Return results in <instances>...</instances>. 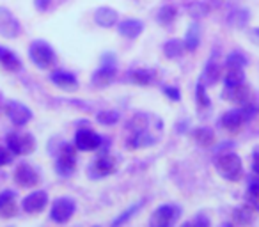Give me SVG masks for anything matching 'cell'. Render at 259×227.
I'll return each instance as SVG.
<instances>
[{
	"instance_id": "6da1fadb",
	"label": "cell",
	"mask_w": 259,
	"mask_h": 227,
	"mask_svg": "<svg viewBox=\"0 0 259 227\" xmlns=\"http://www.w3.org/2000/svg\"><path fill=\"white\" fill-rule=\"evenodd\" d=\"M217 170L220 172V176L226 177L229 181H238L243 174V165L241 160L234 153H220L219 158L215 160Z\"/></svg>"
},
{
	"instance_id": "7a4b0ae2",
	"label": "cell",
	"mask_w": 259,
	"mask_h": 227,
	"mask_svg": "<svg viewBox=\"0 0 259 227\" xmlns=\"http://www.w3.org/2000/svg\"><path fill=\"white\" fill-rule=\"evenodd\" d=\"M29 55H30V61L41 69H52L55 66V61H57L55 52L45 41H34L29 48Z\"/></svg>"
},
{
	"instance_id": "3957f363",
	"label": "cell",
	"mask_w": 259,
	"mask_h": 227,
	"mask_svg": "<svg viewBox=\"0 0 259 227\" xmlns=\"http://www.w3.org/2000/svg\"><path fill=\"white\" fill-rule=\"evenodd\" d=\"M222 96H224V100L229 101V103L240 105V107H247V105H250L252 90L247 83L241 82V83H234V85H226Z\"/></svg>"
},
{
	"instance_id": "277c9868",
	"label": "cell",
	"mask_w": 259,
	"mask_h": 227,
	"mask_svg": "<svg viewBox=\"0 0 259 227\" xmlns=\"http://www.w3.org/2000/svg\"><path fill=\"white\" fill-rule=\"evenodd\" d=\"M8 148L13 155H29L36 148V141L30 133H9Z\"/></svg>"
},
{
	"instance_id": "5b68a950",
	"label": "cell",
	"mask_w": 259,
	"mask_h": 227,
	"mask_svg": "<svg viewBox=\"0 0 259 227\" xmlns=\"http://www.w3.org/2000/svg\"><path fill=\"white\" fill-rule=\"evenodd\" d=\"M22 32V25L16 20V16L13 15L9 9L0 8V36L8 37V39H15Z\"/></svg>"
},
{
	"instance_id": "8992f818",
	"label": "cell",
	"mask_w": 259,
	"mask_h": 227,
	"mask_svg": "<svg viewBox=\"0 0 259 227\" xmlns=\"http://www.w3.org/2000/svg\"><path fill=\"white\" fill-rule=\"evenodd\" d=\"M115 76V61L114 55H105L103 57V66L100 69H96L93 75V85L94 87H107L108 83L114 80Z\"/></svg>"
},
{
	"instance_id": "52a82bcc",
	"label": "cell",
	"mask_w": 259,
	"mask_h": 227,
	"mask_svg": "<svg viewBox=\"0 0 259 227\" xmlns=\"http://www.w3.org/2000/svg\"><path fill=\"white\" fill-rule=\"evenodd\" d=\"M76 209V204L71 197H59L55 199L54 206H52V220L59 223H64L68 222L69 218L73 216Z\"/></svg>"
},
{
	"instance_id": "ba28073f",
	"label": "cell",
	"mask_w": 259,
	"mask_h": 227,
	"mask_svg": "<svg viewBox=\"0 0 259 227\" xmlns=\"http://www.w3.org/2000/svg\"><path fill=\"white\" fill-rule=\"evenodd\" d=\"M178 216H180V209H178L176 206L163 204L151 215L149 223H151V225H155V227H169V225H172V223L176 222Z\"/></svg>"
},
{
	"instance_id": "9c48e42d",
	"label": "cell",
	"mask_w": 259,
	"mask_h": 227,
	"mask_svg": "<svg viewBox=\"0 0 259 227\" xmlns=\"http://www.w3.org/2000/svg\"><path fill=\"white\" fill-rule=\"evenodd\" d=\"M76 165V151L73 146L64 144L57 153V172L61 176H69Z\"/></svg>"
},
{
	"instance_id": "30bf717a",
	"label": "cell",
	"mask_w": 259,
	"mask_h": 227,
	"mask_svg": "<svg viewBox=\"0 0 259 227\" xmlns=\"http://www.w3.org/2000/svg\"><path fill=\"white\" fill-rule=\"evenodd\" d=\"M6 112H8L9 119L16 124V126H23L32 119V112L30 108H27L25 105L18 103V101H9L6 105Z\"/></svg>"
},
{
	"instance_id": "8fae6325",
	"label": "cell",
	"mask_w": 259,
	"mask_h": 227,
	"mask_svg": "<svg viewBox=\"0 0 259 227\" xmlns=\"http://www.w3.org/2000/svg\"><path fill=\"white\" fill-rule=\"evenodd\" d=\"M101 144V137L93 130H78L75 135V146L80 151H94Z\"/></svg>"
},
{
	"instance_id": "7c38bea8",
	"label": "cell",
	"mask_w": 259,
	"mask_h": 227,
	"mask_svg": "<svg viewBox=\"0 0 259 227\" xmlns=\"http://www.w3.org/2000/svg\"><path fill=\"white\" fill-rule=\"evenodd\" d=\"M15 181L20 187L32 188L39 183V176H37V172L29 163H22V165H18V169H16V172H15Z\"/></svg>"
},
{
	"instance_id": "4fadbf2b",
	"label": "cell",
	"mask_w": 259,
	"mask_h": 227,
	"mask_svg": "<svg viewBox=\"0 0 259 227\" xmlns=\"http://www.w3.org/2000/svg\"><path fill=\"white\" fill-rule=\"evenodd\" d=\"M48 204V195L47 192L37 190L32 192L30 195H27L22 202V208L25 209L27 213H39L41 209H45V206Z\"/></svg>"
},
{
	"instance_id": "5bb4252c",
	"label": "cell",
	"mask_w": 259,
	"mask_h": 227,
	"mask_svg": "<svg viewBox=\"0 0 259 227\" xmlns=\"http://www.w3.org/2000/svg\"><path fill=\"white\" fill-rule=\"evenodd\" d=\"M91 170H93V177L110 176V174L115 170V160L112 158L110 155H103V156H100V158L94 160Z\"/></svg>"
},
{
	"instance_id": "9a60e30c",
	"label": "cell",
	"mask_w": 259,
	"mask_h": 227,
	"mask_svg": "<svg viewBox=\"0 0 259 227\" xmlns=\"http://www.w3.org/2000/svg\"><path fill=\"white\" fill-rule=\"evenodd\" d=\"M245 119H247V114H245V110H229L226 112L222 116V128L227 131H238L240 130V126L245 123Z\"/></svg>"
},
{
	"instance_id": "2e32d148",
	"label": "cell",
	"mask_w": 259,
	"mask_h": 227,
	"mask_svg": "<svg viewBox=\"0 0 259 227\" xmlns=\"http://www.w3.org/2000/svg\"><path fill=\"white\" fill-rule=\"evenodd\" d=\"M50 80L62 90H68V93H73V90L78 89V80L71 75V73L66 71H55L50 75Z\"/></svg>"
},
{
	"instance_id": "e0dca14e",
	"label": "cell",
	"mask_w": 259,
	"mask_h": 227,
	"mask_svg": "<svg viewBox=\"0 0 259 227\" xmlns=\"http://www.w3.org/2000/svg\"><path fill=\"white\" fill-rule=\"evenodd\" d=\"M16 194L11 190H6L0 194V216L4 218H11L16 215Z\"/></svg>"
},
{
	"instance_id": "ac0fdd59",
	"label": "cell",
	"mask_w": 259,
	"mask_h": 227,
	"mask_svg": "<svg viewBox=\"0 0 259 227\" xmlns=\"http://www.w3.org/2000/svg\"><path fill=\"white\" fill-rule=\"evenodd\" d=\"M226 85H234V83H241L245 82V73H243V66L241 64H234V62H226Z\"/></svg>"
},
{
	"instance_id": "d6986e66",
	"label": "cell",
	"mask_w": 259,
	"mask_h": 227,
	"mask_svg": "<svg viewBox=\"0 0 259 227\" xmlns=\"http://www.w3.org/2000/svg\"><path fill=\"white\" fill-rule=\"evenodd\" d=\"M0 64H2V68H6L8 71H13V73L22 69V62L16 57V54H13L11 50L2 48V47H0Z\"/></svg>"
},
{
	"instance_id": "ffe728a7",
	"label": "cell",
	"mask_w": 259,
	"mask_h": 227,
	"mask_svg": "<svg viewBox=\"0 0 259 227\" xmlns=\"http://www.w3.org/2000/svg\"><path fill=\"white\" fill-rule=\"evenodd\" d=\"M142 29H144V25L139 20H124L119 23V34L128 37V39H135L142 32Z\"/></svg>"
},
{
	"instance_id": "44dd1931",
	"label": "cell",
	"mask_w": 259,
	"mask_h": 227,
	"mask_svg": "<svg viewBox=\"0 0 259 227\" xmlns=\"http://www.w3.org/2000/svg\"><path fill=\"white\" fill-rule=\"evenodd\" d=\"M233 218H234V222L240 223V225H248V223H252L255 220V209L247 204L240 206V208L234 209Z\"/></svg>"
},
{
	"instance_id": "7402d4cb",
	"label": "cell",
	"mask_w": 259,
	"mask_h": 227,
	"mask_svg": "<svg viewBox=\"0 0 259 227\" xmlns=\"http://www.w3.org/2000/svg\"><path fill=\"white\" fill-rule=\"evenodd\" d=\"M94 20H96L98 25L108 29V27H112L115 22H117V13H115L112 8H100L96 11V15H94Z\"/></svg>"
},
{
	"instance_id": "603a6c76",
	"label": "cell",
	"mask_w": 259,
	"mask_h": 227,
	"mask_svg": "<svg viewBox=\"0 0 259 227\" xmlns=\"http://www.w3.org/2000/svg\"><path fill=\"white\" fill-rule=\"evenodd\" d=\"M220 78V66L219 62L215 61V59H209L208 64H206L204 68V80L209 83V85H213V83H217Z\"/></svg>"
},
{
	"instance_id": "cb8c5ba5",
	"label": "cell",
	"mask_w": 259,
	"mask_h": 227,
	"mask_svg": "<svg viewBox=\"0 0 259 227\" xmlns=\"http://www.w3.org/2000/svg\"><path fill=\"white\" fill-rule=\"evenodd\" d=\"M185 48L190 52H194L199 47V25L197 23H192L187 30V36H185Z\"/></svg>"
},
{
	"instance_id": "d4e9b609",
	"label": "cell",
	"mask_w": 259,
	"mask_h": 227,
	"mask_svg": "<svg viewBox=\"0 0 259 227\" xmlns=\"http://www.w3.org/2000/svg\"><path fill=\"white\" fill-rule=\"evenodd\" d=\"M183 50H185V43L180 39L167 41L165 47H163V54H165L169 59H178L181 54H183Z\"/></svg>"
},
{
	"instance_id": "484cf974",
	"label": "cell",
	"mask_w": 259,
	"mask_h": 227,
	"mask_svg": "<svg viewBox=\"0 0 259 227\" xmlns=\"http://www.w3.org/2000/svg\"><path fill=\"white\" fill-rule=\"evenodd\" d=\"M155 80V73L151 69H135L132 73V82H135L137 85H149Z\"/></svg>"
},
{
	"instance_id": "4316f807",
	"label": "cell",
	"mask_w": 259,
	"mask_h": 227,
	"mask_svg": "<svg viewBox=\"0 0 259 227\" xmlns=\"http://www.w3.org/2000/svg\"><path fill=\"white\" fill-rule=\"evenodd\" d=\"M194 139H195V142L201 146H211L213 142H215V135H213V131L208 130V128H197V130L194 131Z\"/></svg>"
},
{
	"instance_id": "83f0119b",
	"label": "cell",
	"mask_w": 259,
	"mask_h": 227,
	"mask_svg": "<svg viewBox=\"0 0 259 227\" xmlns=\"http://www.w3.org/2000/svg\"><path fill=\"white\" fill-rule=\"evenodd\" d=\"M176 15H178V11L174 6H163L158 11L156 18H158V22L162 23V25H169V23H172L174 20H176Z\"/></svg>"
},
{
	"instance_id": "f1b7e54d",
	"label": "cell",
	"mask_w": 259,
	"mask_h": 227,
	"mask_svg": "<svg viewBox=\"0 0 259 227\" xmlns=\"http://www.w3.org/2000/svg\"><path fill=\"white\" fill-rule=\"evenodd\" d=\"M227 22L234 27H245L248 22V11H245V9H234L229 15V18H227Z\"/></svg>"
},
{
	"instance_id": "f546056e",
	"label": "cell",
	"mask_w": 259,
	"mask_h": 227,
	"mask_svg": "<svg viewBox=\"0 0 259 227\" xmlns=\"http://www.w3.org/2000/svg\"><path fill=\"white\" fill-rule=\"evenodd\" d=\"M148 130V116L146 114H137L134 119L130 121V131L132 133H141Z\"/></svg>"
},
{
	"instance_id": "4dcf8cb0",
	"label": "cell",
	"mask_w": 259,
	"mask_h": 227,
	"mask_svg": "<svg viewBox=\"0 0 259 227\" xmlns=\"http://www.w3.org/2000/svg\"><path fill=\"white\" fill-rule=\"evenodd\" d=\"M144 204H146V201H141V202H137V204H134L130 209H126V211H122V215H121V216H117V218H115L112 223H114V225H121V223L128 222V220L135 215V211H139V209H141Z\"/></svg>"
},
{
	"instance_id": "1f68e13d",
	"label": "cell",
	"mask_w": 259,
	"mask_h": 227,
	"mask_svg": "<svg viewBox=\"0 0 259 227\" xmlns=\"http://www.w3.org/2000/svg\"><path fill=\"white\" fill-rule=\"evenodd\" d=\"M96 119H98V123L108 126V124H115V123H117V121H119V114H117V112H112V110H103V112H100V114H98Z\"/></svg>"
},
{
	"instance_id": "d6a6232c",
	"label": "cell",
	"mask_w": 259,
	"mask_h": 227,
	"mask_svg": "<svg viewBox=\"0 0 259 227\" xmlns=\"http://www.w3.org/2000/svg\"><path fill=\"white\" fill-rule=\"evenodd\" d=\"M195 96H197V105L201 108H208L209 107V98L206 94V89L202 85V82L197 83V89H195Z\"/></svg>"
},
{
	"instance_id": "836d02e7",
	"label": "cell",
	"mask_w": 259,
	"mask_h": 227,
	"mask_svg": "<svg viewBox=\"0 0 259 227\" xmlns=\"http://www.w3.org/2000/svg\"><path fill=\"white\" fill-rule=\"evenodd\" d=\"M247 197L254 206H259V181H250L247 188Z\"/></svg>"
},
{
	"instance_id": "e575fe53",
	"label": "cell",
	"mask_w": 259,
	"mask_h": 227,
	"mask_svg": "<svg viewBox=\"0 0 259 227\" xmlns=\"http://www.w3.org/2000/svg\"><path fill=\"white\" fill-rule=\"evenodd\" d=\"M188 11H190V15L194 16V18H199V16H204L206 13H208V8H206L204 4H201V2H197V4H192L190 8H188Z\"/></svg>"
},
{
	"instance_id": "d590c367",
	"label": "cell",
	"mask_w": 259,
	"mask_h": 227,
	"mask_svg": "<svg viewBox=\"0 0 259 227\" xmlns=\"http://www.w3.org/2000/svg\"><path fill=\"white\" fill-rule=\"evenodd\" d=\"M13 160V153H11V149H6V148H2V146H0V167L2 165H8L9 162H11Z\"/></svg>"
},
{
	"instance_id": "8d00e7d4",
	"label": "cell",
	"mask_w": 259,
	"mask_h": 227,
	"mask_svg": "<svg viewBox=\"0 0 259 227\" xmlns=\"http://www.w3.org/2000/svg\"><path fill=\"white\" fill-rule=\"evenodd\" d=\"M163 93L167 94V96L170 98V100H174V101H180V90L178 89H174V87H165V89H163Z\"/></svg>"
},
{
	"instance_id": "74e56055",
	"label": "cell",
	"mask_w": 259,
	"mask_h": 227,
	"mask_svg": "<svg viewBox=\"0 0 259 227\" xmlns=\"http://www.w3.org/2000/svg\"><path fill=\"white\" fill-rule=\"evenodd\" d=\"M252 170H254V174L259 176V153L254 155V160H252Z\"/></svg>"
},
{
	"instance_id": "f35d334b",
	"label": "cell",
	"mask_w": 259,
	"mask_h": 227,
	"mask_svg": "<svg viewBox=\"0 0 259 227\" xmlns=\"http://www.w3.org/2000/svg\"><path fill=\"white\" fill-rule=\"evenodd\" d=\"M48 4H50V0H36V8L39 11H45L48 8Z\"/></svg>"
},
{
	"instance_id": "ab89813d",
	"label": "cell",
	"mask_w": 259,
	"mask_h": 227,
	"mask_svg": "<svg viewBox=\"0 0 259 227\" xmlns=\"http://www.w3.org/2000/svg\"><path fill=\"white\" fill-rule=\"evenodd\" d=\"M194 223H201V225H208L209 220L206 218V216H197V218L194 220Z\"/></svg>"
},
{
	"instance_id": "60d3db41",
	"label": "cell",
	"mask_w": 259,
	"mask_h": 227,
	"mask_svg": "<svg viewBox=\"0 0 259 227\" xmlns=\"http://www.w3.org/2000/svg\"><path fill=\"white\" fill-rule=\"evenodd\" d=\"M252 37H259V29H255L254 32H252Z\"/></svg>"
}]
</instances>
